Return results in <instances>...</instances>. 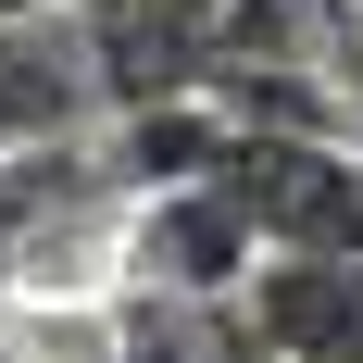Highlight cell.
Wrapping results in <instances>:
<instances>
[{
  "label": "cell",
  "mask_w": 363,
  "mask_h": 363,
  "mask_svg": "<svg viewBox=\"0 0 363 363\" xmlns=\"http://www.w3.org/2000/svg\"><path fill=\"white\" fill-rule=\"evenodd\" d=\"M213 188L263 251H363V150L338 125H225Z\"/></svg>",
  "instance_id": "1"
},
{
  "label": "cell",
  "mask_w": 363,
  "mask_h": 363,
  "mask_svg": "<svg viewBox=\"0 0 363 363\" xmlns=\"http://www.w3.org/2000/svg\"><path fill=\"white\" fill-rule=\"evenodd\" d=\"M238 326L251 363H363V251H263Z\"/></svg>",
  "instance_id": "2"
},
{
  "label": "cell",
  "mask_w": 363,
  "mask_h": 363,
  "mask_svg": "<svg viewBox=\"0 0 363 363\" xmlns=\"http://www.w3.org/2000/svg\"><path fill=\"white\" fill-rule=\"evenodd\" d=\"M251 263H263V238H251V213L225 201L213 176H188V188H150V213H138V289H163V301H238L251 289Z\"/></svg>",
  "instance_id": "3"
},
{
  "label": "cell",
  "mask_w": 363,
  "mask_h": 363,
  "mask_svg": "<svg viewBox=\"0 0 363 363\" xmlns=\"http://www.w3.org/2000/svg\"><path fill=\"white\" fill-rule=\"evenodd\" d=\"M101 113V50L88 26H50V0L0 26V150H50Z\"/></svg>",
  "instance_id": "4"
},
{
  "label": "cell",
  "mask_w": 363,
  "mask_h": 363,
  "mask_svg": "<svg viewBox=\"0 0 363 363\" xmlns=\"http://www.w3.org/2000/svg\"><path fill=\"white\" fill-rule=\"evenodd\" d=\"M326 101L363 125V0H338V38H326Z\"/></svg>",
  "instance_id": "5"
},
{
  "label": "cell",
  "mask_w": 363,
  "mask_h": 363,
  "mask_svg": "<svg viewBox=\"0 0 363 363\" xmlns=\"http://www.w3.org/2000/svg\"><path fill=\"white\" fill-rule=\"evenodd\" d=\"M0 363H26V351H13V326H0Z\"/></svg>",
  "instance_id": "6"
}]
</instances>
